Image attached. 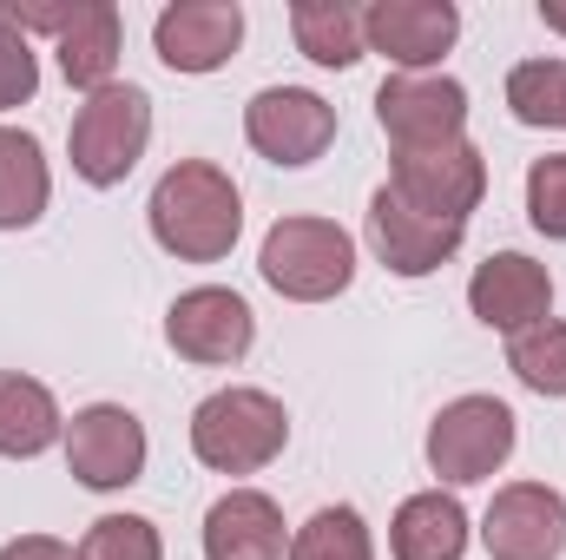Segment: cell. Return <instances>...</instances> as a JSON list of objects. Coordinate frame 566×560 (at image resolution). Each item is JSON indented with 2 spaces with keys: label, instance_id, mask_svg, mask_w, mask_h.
Returning <instances> with one entry per match:
<instances>
[{
  "label": "cell",
  "instance_id": "obj_1",
  "mask_svg": "<svg viewBox=\"0 0 566 560\" xmlns=\"http://www.w3.org/2000/svg\"><path fill=\"white\" fill-rule=\"evenodd\" d=\"M238 231H244V205H238V185H231L218 165L178 158V165L158 178V191H151V238H158L171 258H185V265H218V258H231Z\"/></svg>",
  "mask_w": 566,
  "mask_h": 560
},
{
  "label": "cell",
  "instance_id": "obj_2",
  "mask_svg": "<svg viewBox=\"0 0 566 560\" xmlns=\"http://www.w3.org/2000/svg\"><path fill=\"white\" fill-rule=\"evenodd\" d=\"M283 435H290V416L264 390H218L191 416V448L218 475H258L264 462L283 455Z\"/></svg>",
  "mask_w": 566,
  "mask_h": 560
},
{
  "label": "cell",
  "instance_id": "obj_3",
  "mask_svg": "<svg viewBox=\"0 0 566 560\" xmlns=\"http://www.w3.org/2000/svg\"><path fill=\"white\" fill-rule=\"evenodd\" d=\"M258 271H264L271 290L296 297V303H323V297L349 290V278H356V245L329 218H277L271 238H264Z\"/></svg>",
  "mask_w": 566,
  "mask_h": 560
},
{
  "label": "cell",
  "instance_id": "obj_4",
  "mask_svg": "<svg viewBox=\"0 0 566 560\" xmlns=\"http://www.w3.org/2000/svg\"><path fill=\"white\" fill-rule=\"evenodd\" d=\"M145 139H151V100H145V86H133V80L119 86L113 80L73 120V172L86 185H119L145 158Z\"/></svg>",
  "mask_w": 566,
  "mask_h": 560
},
{
  "label": "cell",
  "instance_id": "obj_5",
  "mask_svg": "<svg viewBox=\"0 0 566 560\" xmlns=\"http://www.w3.org/2000/svg\"><path fill=\"white\" fill-rule=\"evenodd\" d=\"M514 455V409L494 396H461L428 422V468L454 488L488 481Z\"/></svg>",
  "mask_w": 566,
  "mask_h": 560
},
{
  "label": "cell",
  "instance_id": "obj_6",
  "mask_svg": "<svg viewBox=\"0 0 566 560\" xmlns=\"http://www.w3.org/2000/svg\"><path fill=\"white\" fill-rule=\"evenodd\" d=\"M396 198H409L416 211L428 218H454L468 225V211L481 205L488 191V165L468 139H448V145H422V152H396Z\"/></svg>",
  "mask_w": 566,
  "mask_h": 560
},
{
  "label": "cell",
  "instance_id": "obj_7",
  "mask_svg": "<svg viewBox=\"0 0 566 560\" xmlns=\"http://www.w3.org/2000/svg\"><path fill=\"white\" fill-rule=\"evenodd\" d=\"M244 133L271 165H310L336 139V106L316 100L310 86H264L244 106Z\"/></svg>",
  "mask_w": 566,
  "mask_h": 560
},
{
  "label": "cell",
  "instance_id": "obj_8",
  "mask_svg": "<svg viewBox=\"0 0 566 560\" xmlns=\"http://www.w3.org/2000/svg\"><path fill=\"white\" fill-rule=\"evenodd\" d=\"M258 336V317L238 290H218V283H198L185 290L171 310H165V343L191 363H238Z\"/></svg>",
  "mask_w": 566,
  "mask_h": 560
},
{
  "label": "cell",
  "instance_id": "obj_9",
  "mask_svg": "<svg viewBox=\"0 0 566 560\" xmlns=\"http://www.w3.org/2000/svg\"><path fill=\"white\" fill-rule=\"evenodd\" d=\"M376 120H382V133L396 139V152L448 145V139H461L468 93H461L454 80H434V73H396V80H382V93H376Z\"/></svg>",
  "mask_w": 566,
  "mask_h": 560
},
{
  "label": "cell",
  "instance_id": "obj_10",
  "mask_svg": "<svg viewBox=\"0 0 566 560\" xmlns=\"http://www.w3.org/2000/svg\"><path fill=\"white\" fill-rule=\"evenodd\" d=\"M461 231H468V225L428 218L409 198H396L389 185L369 198V245H376V258H382L396 278H428V271H441V265L461 251Z\"/></svg>",
  "mask_w": 566,
  "mask_h": 560
},
{
  "label": "cell",
  "instance_id": "obj_11",
  "mask_svg": "<svg viewBox=\"0 0 566 560\" xmlns=\"http://www.w3.org/2000/svg\"><path fill=\"white\" fill-rule=\"evenodd\" d=\"M66 468L86 488H133L145 468V422L119 403H93L66 428Z\"/></svg>",
  "mask_w": 566,
  "mask_h": 560
},
{
  "label": "cell",
  "instance_id": "obj_12",
  "mask_svg": "<svg viewBox=\"0 0 566 560\" xmlns=\"http://www.w3.org/2000/svg\"><path fill=\"white\" fill-rule=\"evenodd\" d=\"M481 541L494 560H560L566 548V501L547 481H514L488 501Z\"/></svg>",
  "mask_w": 566,
  "mask_h": 560
},
{
  "label": "cell",
  "instance_id": "obj_13",
  "mask_svg": "<svg viewBox=\"0 0 566 560\" xmlns=\"http://www.w3.org/2000/svg\"><path fill=\"white\" fill-rule=\"evenodd\" d=\"M244 40V7L238 0H178L158 13L151 46L171 73H218Z\"/></svg>",
  "mask_w": 566,
  "mask_h": 560
},
{
  "label": "cell",
  "instance_id": "obj_14",
  "mask_svg": "<svg viewBox=\"0 0 566 560\" xmlns=\"http://www.w3.org/2000/svg\"><path fill=\"white\" fill-rule=\"evenodd\" d=\"M20 33L27 27H46V33H60V73L73 80V86H86V93H99V86H113V66H119V7H106V0H93V7H46V13H7Z\"/></svg>",
  "mask_w": 566,
  "mask_h": 560
},
{
  "label": "cell",
  "instance_id": "obj_15",
  "mask_svg": "<svg viewBox=\"0 0 566 560\" xmlns=\"http://www.w3.org/2000/svg\"><path fill=\"white\" fill-rule=\"evenodd\" d=\"M454 33H461V13H454L448 0H376V7L363 13V40H369L382 60L409 66V73L434 66V60L454 46Z\"/></svg>",
  "mask_w": 566,
  "mask_h": 560
},
{
  "label": "cell",
  "instance_id": "obj_16",
  "mask_svg": "<svg viewBox=\"0 0 566 560\" xmlns=\"http://www.w3.org/2000/svg\"><path fill=\"white\" fill-rule=\"evenodd\" d=\"M468 303H474V317H481L488 330L521 336V330L547 323V310H554V278H547V265H534V258H521V251H501V258H488V265L474 271Z\"/></svg>",
  "mask_w": 566,
  "mask_h": 560
},
{
  "label": "cell",
  "instance_id": "obj_17",
  "mask_svg": "<svg viewBox=\"0 0 566 560\" xmlns=\"http://www.w3.org/2000/svg\"><path fill=\"white\" fill-rule=\"evenodd\" d=\"M205 560H283V515L271 495L231 488L205 515Z\"/></svg>",
  "mask_w": 566,
  "mask_h": 560
},
{
  "label": "cell",
  "instance_id": "obj_18",
  "mask_svg": "<svg viewBox=\"0 0 566 560\" xmlns=\"http://www.w3.org/2000/svg\"><path fill=\"white\" fill-rule=\"evenodd\" d=\"M389 548L396 560H461L468 554V515L454 495H409L396 508V528H389Z\"/></svg>",
  "mask_w": 566,
  "mask_h": 560
},
{
  "label": "cell",
  "instance_id": "obj_19",
  "mask_svg": "<svg viewBox=\"0 0 566 560\" xmlns=\"http://www.w3.org/2000/svg\"><path fill=\"white\" fill-rule=\"evenodd\" d=\"M53 435H60L53 390L33 383V376H20V370H0V455L27 462V455L53 448Z\"/></svg>",
  "mask_w": 566,
  "mask_h": 560
},
{
  "label": "cell",
  "instance_id": "obj_20",
  "mask_svg": "<svg viewBox=\"0 0 566 560\" xmlns=\"http://www.w3.org/2000/svg\"><path fill=\"white\" fill-rule=\"evenodd\" d=\"M46 158H40V139L20 133V126H0V231H27L40 211H46Z\"/></svg>",
  "mask_w": 566,
  "mask_h": 560
},
{
  "label": "cell",
  "instance_id": "obj_21",
  "mask_svg": "<svg viewBox=\"0 0 566 560\" xmlns=\"http://www.w3.org/2000/svg\"><path fill=\"white\" fill-rule=\"evenodd\" d=\"M290 33L316 66H356L363 60V13L343 0H303L290 7Z\"/></svg>",
  "mask_w": 566,
  "mask_h": 560
},
{
  "label": "cell",
  "instance_id": "obj_22",
  "mask_svg": "<svg viewBox=\"0 0 566 560\" xmlns=\"http://www.w3.org/2000/svg\"><path fill=\"white\" fill-rule=\"evenodd\" d=\"M507 370L534 390V396H566V323H534L507 343Z\"/></svg>",
  "mask_w": 566,
  "mask_h": 560
},
{
  "label": "cell",
  "instance_id": "obj_23",
  "mask_svg": "<svg viewBox=\"0 0 566 560\" xmlns=\"http://www.w3.org/2000/svg\"><path fill=\"white\" fill-rule=\"evenodd\" d=\"M507 106L521 126H566V60H527L507 73Z\"/></svg>",
  "mask_w": 566,
  "mask_h": 560
},
{
  "label": "cell",
  "instance_id": "obj_24",
  "mask_svg": "<svg viewBox=\"0 0 566 560\" xmlns=\"http://www.w3.org/2000/svg\"><path fill=\"white\" fill-rule=\"evenodd\" d=\"M290 560H369V528L356 508H316L296 541H290Z\"/></svg>",
  "mask_w": 566,
  "mask_h": 560
},
{
  "label": "cell",
  "instance_id": "obj_25",
  "mask_svg": "<svg viewBox=\"0 0 566 560\" xmlns=\"http://www.w3.org/2000/svg\"><path fill=\"white\" fill-rule=\"evenodd\" d=\"M80 560H165V548L145 515H99L80 541Z\"/></svg>",
  "mask_w": 566,
  "mask_h": 560
},
{
  "label": "cell",
  "instance_id": "obj_26",
  "mask_svg": "<svg viewBox=\"0 0 566 560\" xmlns=\"http://www.w3.org/2000/svg\"><path fill=\"white\" fill-rule=\"evenodd\" d=\"M527 218H534V231L566 238V152L534 158V172H527Z\"/></svg>",
  "mask_w": 566,
  "mask_h": 560
},
{
  "label": "cell",
  "instance_id": "obj_27",
  "mask_svg": "<svg viewBox=\"0 0 566 560\" xmlns=\"http://www.w3.org/2000/svg\"><path fill=\"white\" fill-rule=\"evenodd\" d=\"M33 86H40V60H33V46H27V33L0 13V113H7V106H27Z\"/></svg>",
  "mask_w": 566,
  "mask_h": 560
},
{
  "label": "cell",
  "instance_id": "obj_28",
  "mask_svg": "<svg viewBox=\"0 0 566 560\" xmlns=\"http://www.w3.org/2000/svg\"><path fill=\"white\" fill-rule=\"evenodd\" d=\"M0 560H80L66 541H53V535H20V541H7Z\"/></svg>",
  "mask_w": 566,
  "mask_h": 560
},
{
  "label": "cell",
  "instance_id": "obj_29",
  "mask_svg": "<svg viewBox=\"0 0 566 560\" xmlns=\"http://www.w3.org/2000/svg\"><path fill=\"white\" fill-rule=\"evenodd\" d=\"M541 20H547L554 33H566V7H554V0H541Z\"/></svg>",
  "mask_w": 566,
  "mask_h": 560
}]
</instances>
